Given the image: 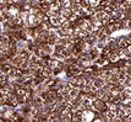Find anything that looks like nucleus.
I'll list each match as a JSON object with an SVG mask.
<instances>
[{
	"mask_svg": "<svg viewBox=\"0 0 131 122\" xmlns=\"http://www.w3.org/2000/svg\"><path fill=\"white\" fill-rule=\"evenodd\" d=\"M90 109L103 114V112L107 111V104H105L104 101H102V100H99V99H93L92 100V104H91V107H90Z\"/></svg>",
	"mask_w": 131,
	"mask_h": 122,
	"instance_id": "1",
	"label": "nucleus"
},
{
	"mask_svg": "<svg viewBox=\"0 0 131 122\" xmlns=\"http://www.w3.org/2000/svg\"><path fill=\"white\" fill-rule=\"evenodd\" d=\"M125 73L129 76H131V60H126V65H125Z\"/></svg>",
	"mask_w": 131,
	"mask_h": 122,
	"instance_id": "2",
	"label": "nucleus"
}]
</instances>
